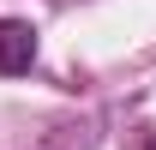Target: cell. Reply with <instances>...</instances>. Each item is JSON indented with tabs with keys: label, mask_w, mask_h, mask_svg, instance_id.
<instances>
[{
	"label": "cell",
	"mask_w": 156,
	"mask_h": 150,
	"mask_svg": "<svg viewBox=\"0 0 156 150\" xmlns=\"http://www.w3.org/2000/svg\"><path fill=\"white\" fill-rule=\"evenodd\" d=\"M36 66V30L24 18H0V72L6 78H18Z\"/></svg>",
	"instance_id": "6da1fadb"
},
{
	"label": "cell",
	"mask_w": 156,
	"mask_h": 150,
	"mask_svg": "<svg viewBox=\"0 0 156 150\" xmlns=\"http://www.w3.org/2000/svg\"><path fill=\"white\" fill-rule=\"evenodd\" d=\"M144 150H156V144H144Z\"/></svg>",
	"instance_id": "7a4b0ae2"
}]
</instances>
